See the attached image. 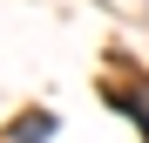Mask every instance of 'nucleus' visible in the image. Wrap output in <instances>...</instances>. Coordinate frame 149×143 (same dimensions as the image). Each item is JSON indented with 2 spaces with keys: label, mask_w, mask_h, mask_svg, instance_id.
Wrapping results in <instances>:
<instances>
[{
  "label": "nucleus",
  "mask_w": 149,
  "mask_h": 143,
  "mask_svg": "<svg viewBox=\"0 0 149 143\" xmlns=\"http://www.w3.org/2000/svg\"><path fill=\"white\" fill-rule=\"evenodd\" d=\"M47 130H54V116H20V123H14L20 143H34V136H47Z\"/></svg>",
  "instance_id": "1"
}]
</instances>
